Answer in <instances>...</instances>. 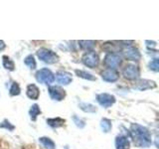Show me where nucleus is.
<instances>
[{"instance_id": "f257e3e1", "label": "nucleus", "mask_w": 159, "mask_h": 149, "mask_svg": "<svg viewBox=\"0 0 159 149\" xmlns=\"http://www.w3.org/2000/svg\"><path fill=\"white\" fill-rule=\"evenodd\" d=\"M140 130L135 129L134 131H132L135 135H134V141H136V143L139 146H148L150 144V139H149L148 132L144 128L139 126Z\"/></svg>"}, {"instance_id": "f03ea898", "label": "nucleus", "mask_w": 159, "mask_h": 149, "mask_svg": "<svg viewBox=\"0 0 159 149\" xmlns=\"http://www.w3.org/2000/svg\"><path fill=\"white\" fill-rule=\"evenodd\" d=\"M37 55L40 60H42L43 62L48 64H54L58 61V56L56 55V53H54L51 50L41 49L37 52Z\"/></svg>"}, {"instance_id": "7ed1b4c3", "label": "nucleus", "mask_w": 159, "mask_h": 149, "mask_svg": "<svg viewBox=\"0 0 159 149\" xmlns=\"http://www.w3.org/2000/svg\"><path fill=\"white\" fill-rule=\"evenodd\" d=\"M104 64L107 66V69H116L121 64V57L116 53H109L104 58Z\"/></svg>"}, {"instance_id": "20e7f679", "label": "nucleus", "mask_w": 159, "mask_h": 149, "mask_svg": "<svg viewBox=\"0 0 159 149\" xmlns=\"http://www.w3.org/2000/svg\"><path fill=\"white\" fill-rule=\"evenodd\" d=\"M36 79L39 83H44V84H51L55 81V76L54 74L48 69H42L37 72L36 74Z\"/></svg>"}, {"instance_id": "39448f33", "label": "nucleus", "mask_w": 159, "mask_h": 149, "mask_svg": "<svg viewBox=\"0 0 159 149\" xmlns=\"http://www.w3.org/2000/svg\"><path fill=\"white\" fill-rule=\"evenodd\" d=\"M83 62L84 64L86 65L87 67H89V68H94L98 66V64L99 62V58H98V55L93 52V51H91L87 53L86 55L84 56L83 58Z\"/></svg>"}, {"instance_id": "423d86ee", "label": "nucleus", "mask_w": 159, "mask_h": 149, "mask_svg": "<svg viewBox=\"0 0 159 149\" xmlns=\"http://www.w3.org/2000/svg\"><path fill=\"white\" fill-rule=\"evenodd\" d=\"M123 76L128 79H135L139 76V70L134 65H127L123 69Z\"/></svg>"}, {"instance_id": "0eeeda50", "label": "nucleus", "mask_w": 159, "mask_h": 149, "mask_svg": "<svg viewBox=\"0 0 159 149\" xmlns=\"http://www.w3.org/2000/svg\"><path fill=\"white\" fill-rule=\"evenodd\" d=\"M49 92H50V96L55 101H62L66 97V93L60 87H50Z\"/></svg>"}, {"instance_id": "6e6552de", "label": "nucleus", "mask_w": 159, "mask_h": 149, "mask_svg": "<svg viewBox=\"0 0 159 149\" xmlns=\"http://www.w3.org/2000/svg\"><path fill=\"white\" fill-rule=\"evenodd\" d=\"M122 54L123 56L128 60H131V61H135L140 58V55H139L138 50L133 48V47H127L125 49L122 50Z\"/></svg>"}, {"instance_id": "1a4fd4ad", "label": "nucleus", "mask_w": 159, "mask_h": 149, "mask_svg": "<svg viewBox=\"0 0 159 149\" xmlns=\"http://www.w3.org/2000/svg\"><path fill=\"white\" fill-rule=\"evenodd\" d=\"M102 78L107 82H116L118 79V73L116 70L106 69L103 72H102Z\"/></svg>"}, {"instance_id": "9d476101", "label": "nucleus", "mask_w": 159, "mask_h": 149, "mask_svg": "<svg viewBox=\"0 0 159 149\" xmlns=\"http://www.w3.org/2000/svg\"><path fill=\"white\" fill-rule=\"evenodd\" d=\"M98 101L101 103V106L104 107H108L114 102V97L107 93H102L98 96Z\"/></svg>"}, {"instance_id": "9b49d317", "label": "nucleus", "mask_w": 159, "mask_h": 149, "mask_svg": "<svg viewBox=\"0 0 159 149\" xmlns=\"http://www.w3.org/2000/svg\"><path fill=\"white\" fill-rule=\"evenodd\" d=\"M56 79L59 84H69L72 82V76L71 74H69L67 72H60L56 74Z\"/></svg>"}, {"instance_id": "f8f14e48", "label": "nucleus", "mask_w": 159, "mask_h": 149, "mask_svg": "<svg viewBox=\"0 0 159 149\" xmlns=\"http://www.w3.org/2000/svg\"><path fill=\"white\" fill-rule=\"evenodd\" d=\"M27 96L32 99H37L40 96L39 88L35 84H29L27 88Z\"/></svg>"}, {"instance_id": "ddd939ff", "label": "nucleus", "mask_w": 159, "mask_h": 149, "mask_svg": "<svg viewBox=\"0 0 159 149\" xmlns=\"http://www.w3.org/2000/svg\"><path fill=\"white\" fill-rule=\"evenodd\" d=\"M116 145L117 149H128L129 148V142L125 137L119 136L116 138Z\"/></svg>"}, {"instance_id": "4468645a", "label": "nucleus", "mask_w": 159, "mask_h": 149, "mask_svg": "<svg viewBox=\"0 0 159 149\" xmlns=\"http://www.w3.org/2000/svg\"><path fill=\"white\" fill-rule=\"evenodd\" d=\"M40 141L42 142V144L45 146V147H47L49 149H54L55 148V143L51 140L50 138H46V137H42L41 139H40Z\"/></svg>"}, {"instance_id": "2eb2a0df", "label": "nucleus", "mask_w": 159, "mask_h": 149, "mask_svg": "<svg viewBox=\"0 0 159 149\" xmlns=\"http://www.w3.org/2000/svg\"><path fill=\"white\" fill-rule=\"evenodd\" d=\"M3 65L6 69H9V70L14 69V63L11 61V59H9L7 56L3 57Z\"/></svg>"}, {"instance_id": "dca6fc26", "label": "nucleus", "mask_w": 159, "mask_h": 149, "mask_svg": "<svg viewBox=\"0 0 159 149\" xmlns=\"http://www.w3.org/2000/svg\"><path fill=\"white\" fill-rule=\"evenodd\" d=\"M25 64L29 66L30 69H35V67H36V62H35L33 56H28L25 59Z\"/></svg>"}, {"instance_id": "f3484780", "label": "nucleus", "mask_w": 159, "mask_h": 149, "mask_svg": "<svg viewBox=\"0 0 159 149\" xmlns=\"http://www.w3.org/2000/svg\"><path fill=\"white\" fill-rule=\"evenodd\" d=\"M40 112H41V111H40V109H39L38 106H37V104H34V106H32V108H31V111H30V114H31L32 119H35V118H36V116L38 115V114H39Z\"/></svg>"}, {"instance_id": "a211bd4d", "label": "nucleus", "mask_w": 159, "mask_h": 149, "mask_svg": "<svg viewBox=\"0 0 159 149\" xmlns=\"http://www.w3.org/2000/svg\"><path fill=\"white\" fill-rule=\"evenodd\" d=\"M80 45L82 46L84 49H92L94 46V42L93 41H81Z\"/></svg>"}, {"instance_id": "6ab92c4d", "label": "nucleus", "mask_w": 159, "mask_h": 149, "mask_svg": "<svg viewBox=\"0 0 159 149\" xmlns=\"http://www.w3.org/2000/svg\"><path fill=\"white\" fill-rule=\"evenodd\" d=\"M77 74H79V77H82L84 79H94V77H93V74L86 73V72H83V71H76Z\"/></svg>"}, {"instance_id": "aec40b11", "label": "nucleus", "mask_w": 159, "mask_h": 149, "mask_svg": "<svg viewBox=\"0 0 159 149\" xmlns=\"http://www.w3.org/2000/svg\"><path fill=\"white\" fill-rule=\"evenodd\" d=\"M19 93H20L19 86L16 83H14L12 88H10V93H11V96H15V94H19Z\"/></svg>"}, {"instance_id": "412c9836", "label": "nucleus", "mask_w": 159, "mask_h": 149, "mask_svg": "<svg viewBox=\"0 0 159 149\" xmlns=\"http://www.w3.org/2000/svg\"><path fill=\"white\" fill-rule=\"evenodd\" d=\"M4 48H5V44H4V42L0 41V50H2V49H4Z\"/></svg>"}]
</instances>
